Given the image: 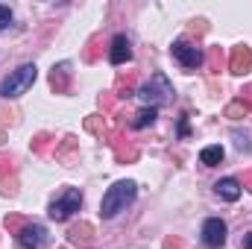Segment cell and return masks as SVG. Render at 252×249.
I'll use <instances>...</instances> for the list:
<instances>
[{"label": "cell", "instance_id": "obj_13", "mask_svg": "<svg viewBox=\"0 0 252 249\" xmlns=\"http://www.w3.org/2000/svg\"><path fill=\"white\" fill-rule=\"evenodd\" d=\"M244 249H252V232H247V238H244Z\"/></svg>", "mask_w": 252, "mask_h": 249}, {"label": "cell", "instance_id": "obj_4", "mask_svg": "<svg viewBox=\"0 0 252 249\" xmlns=\"http://www.w3.org/2000/svg\"><path fill=\"white\" fill-rule=\"evenodd\" d=\"M226 223L220 220V217H208L205 223H202V244L208 249H220L226 244Z\"/></svg>", "mask_w": 252, "mask_h": 249}, {"label": "cell", "instance_id": "obj_6", "mask_svg": "<svg viewBox=\"0 0 252 249\" xmlns=\"http://www.w3.org/2000/svg\"><path fill=\"white\" fill-rule=\"evenodd\" d=\"M44 241H47V232H44V226H38V223L24 226V229L18 232V244L24 249H38Z\"/></svg>", "mask_w": 252, "mask_h": 249}, {"label": "cell", "instance_id": "obj_11", "mask_svg": "<svg viewBox=\"0 0 252 249\" xmlns=\"http://www.w3.org/2000/svg\"><path fill=\"white\" fill-rule=\"evenodd\" d=\"M153 121H156V109L150 106V109H141V112L135 115V121H132V126H135V129H144V126H150Z\"/></svg>", "mask_w": 252, "mask_h": 249}, {"label": "cell", "instance_id": "obj_3", "mask_svg": "<svg viewBox=\"0 0 252 249\" xmlns=\"http://www.w3.org/2000/svg\"><path fill=\"white\" fill-rule=\"evenodd\" d=\"M79 205H82V193L76 187H64L62 193L50 202V217L56 223H64L73 211H79Z\"/></svg>", "mask_w": 252, "mask_h": 249}, {"label": "cell", "instance_id": "obj_5", "mask_svg": "<svg viewBox=\"0 0 252 249\" xmlns=\"http://www.w3.org/2000/svg\"><path fill=\"white\" fill-rule=\"evenodd\" d=\"M170 53H173L176 62L182 64V67H188V70H193V67L202 64V50L193 47V44H188V41H176V44L170 47Z\"/></svg>", "mask_w": 252, "mask_h": 249}, {"label": "cell", "instance_id": "obj_8", "mask_svg": "<svg viewBox=\"0 0 252 249\" xmlns=\"http://www.w3.org/2000/svg\"><path fill=\"white\" fill-rule=\"evenodd\" d=\"M214 190H217V196L226 199V202H238L241 193H244V187H241L238 179H220V182L214 185Z\"/></svg>", "mask_w": 252, "mask_h": 249}, {"label": "cell", "instance_id": "obj_10", "mask_svg": "<svg viewBox=\"0 0 252 249\" xmlns=\"http://www.w3.org/2000/svg\"><path fill=\"white\" fill-rule=\"evenodd\" d=\"M250 62H252L250 50L238 47V50H235V56H232V70H235V73H247V67H250Z\"/></svg>", "mask_w": 252, "mask_h": 249}, {"label": "cell", "instance_id": "obj_9", "mask_svg": "<svg viewBox=\"0 0 252 249\" xmlns=\"http://www.w3.org/2000/svg\"><path fill=\"white\" fill-rule=\"evenodd\" d=\"M199 161H202L205 167H217V164L223 161V147H220V144H214V147H205V150L199 153Z\"/></svg>", "mask_w": 252, "mask_h": 249}, {"label": "cell", "instance_id": "obj_12", "mask_svg": "<svg viewBox=\"0 0 252 249\" xmlns=\"http://www.w3.org/2000/svg\"><path fill=\"white\" fill-rule=\"evenodd\" d=\"M9 21H12V9L9 6H0V30H6Z\"/></svg>", "mask_w": 252, "mask_h": 249}, {"label": "cell", "instance_id": "obj_2", "mask_svg": "<svg viewBox=\"0 0 252 249\" xmlns=\"http://www.w3.org/2000/svg\"><path fill=\"white\" fill-rule=\"evenodd\" d=\"M35 76H38V67L35 64H21L18 70H12L3 82H0V97H21V94H27L30 88H32V82H35Z\"/></svg>", "mask_w": 252, "mask_h": 249}, {"label": "cell", "instance_id": "obj_7", "mask_svg": "<svg viewBox=\"0 0 252 249\" xmlns=\"http://www.w3.org/2000/svg\"><path fill=\"white\" fill-rule=\"evenodd\" d=\"M129 59H132L129 38H126V35H115V38H112V50H109V62L112 64H126Z\"/></svg>", "mask_w": 252, "mask_h": 249}, {"label": "cell", "instance_id": "obj_1", "mask_svg": "<svg viewBox=\"0 0 252 249\" xmlns=\"http://www.w3.org/2000/svg\"><path fill=\"white\" fill-rule=\"evenodd\" d=\"M135 196H138V185H135L132 179L115 182V185L103 193V202H100V217H103V220H112V217H118L126 205L135 199Z\"/></svg>", "mask_w": 252, "mask_h": 249}]
</instances>
